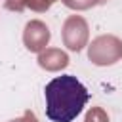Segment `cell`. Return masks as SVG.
Segmentation results:
<instances>
[{
    "label": "cell",
    "mask_w": 122,
    "mask_h": 122,
    "mask_svg": "<svg viewBox=\"0 0 122 122\" xmlns=\"http://www.w3.org/2000/svg\"><path fill=\"white\" fill-rule=\"evenodd\" d=\"M99 2H105V0H99Z\"/></svg>",
    "instance_id": "cell-10"
},
{
    "label": "cell",
    "mask_w": 122,
    "mask_h": 122,
    "mask_svg": "<svg viewBox=\"0 0 122 122\" xmlns=\"http://www.w3.org/2000/svg\"><path fill=\"white\" fill-rule=\"evenodd\" d=\"M23 42L27 46V50L30 51H42L46 48V44L50 42V30L42 21H30L25 27L23 32Z\"/></svg>",
    "instance_id": "cell-4"
},
{
    "label": "cell",
    "mask_w": 122,
    "mask_h": 122,
    "mask_svg": "<svg viewBox=\"0 0 122 122\" xmlns=\"http://www.w3.org/2000/svg\"><path fill=\"white\" fill-rule=\"evenodd\" d=\"M86 122H109V116H107L101 109L93 107V109L86 114Z\"/></svg>",
    "instance_id": "cell-8"
},
{
    "label": "cell",
    "mask_w": 122,
    "mask_h": 122,
    "mask_svg": "<svg viewBox=\"0 0 122 122\" xmlns=\"http://www.w3.org/2000/svg\"><path fill=\"white\" fill-rule=\"evenodd\" d=\"M11 122H38V120H36V116H34L30 111H27V112H25L21 118H17V120H11Z\"/></svg>",
    "instance_id": "cell-9"
},
{
    "label": "cell",
    "mask_w": 122,
    "mask_h": 122,
    "mask_svg": "<svg viewBox=\"0 0 122 122\" xmlns=\"http://www.w3.org/2000/svg\"><path fill=\"white\" fill-rule=\"evenodd\" d=\"M53 2L55 0H17L15 4H8V8L10 10H21L23 6H29V8L36 10V11H46Z\"/></svg>",
    "instance_id": "cell-6"
},
{
    "label": "cell",
    "mask_w": 122,
    "mask_h": 122,
    "mask_svg": "<svg viewBox=\"0 0 122 122\" xmlns=\"http://www.w3.org/2000/svg\"><path fill=\"white\" fill-rule=\"evenodd\" d=\"M38 63H40V67H44L48 71H59L69 65V57L61 50H46V51H40Z\"/></svg>",
    "instance_id": "cell-5"
},
{
    "label": "cell",
    "mask_w": 122,
    "mask_h": 122,
    "mask_svg": "<svg viewBox=\"0 0 122 122\" xmlns=\"http://www.w3.org/2000/svg\"><path fill=\"white\" fill-rule=\"evenodd\" d=\"M44 97L46 116L51 122H72L86 107L90 93L76 76L63 74L46 84Z\"/></svg>",
    "instance_id": "cell-1"
},
{
    "label": "cell",
    "mask_w": 122,
    "mask_h": 122,
    "mask_svg": "<svg viewBox=\"0 0 122 122\" xmlns=\"http://www.w3.org/2000/svg\"><path fill=\"white\" fill-rule=\"evenodd\" d=\"M88 57L95 65H112L122 57V42L112 34L99 36L92 42L88 50Z\"/></svg>",
    "instance_id": "cell-2"
},
{
    "label": "cell",
    "mask_w": 122,
    "mask_h": 122,
    "mask_svg": "<svg viewBox=\"0 0 122 122\" xmlns=\"http://www.w3.org/2000/svg\"><path fill=\"white\" fill-rule=\"evenodd\" d=\"M99 0H63L65 6L72 8V10H88L92 6H95Z\"/></svg>",
    "instance_id": "cell-7"
},
{
    "label": "cell",
    "mask_w": 122,
    "mask_h": 122,
    "mask_svg": "<svg viewBox=\"0 0 122 122\" xmlns=\"http://www.w3.org/2000/svg\"><path fill=\"white\" fill-rule=\"evenodd\" d=\"M63 42L69 50L80 51L88 42V23L80 15H71L63 25Z\"/></svg>",
    "instance_id": "cell-3"
}]
</instances>
